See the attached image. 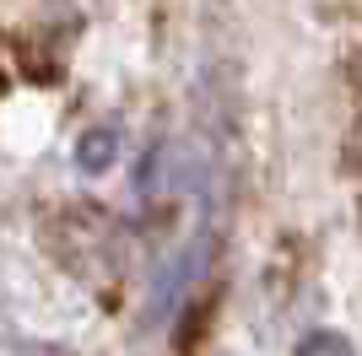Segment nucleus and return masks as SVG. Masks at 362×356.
I'll list each match as a JSON object with an SVG mask.
<instances>
[{
  "label": "nucleus",
  "mask_w": 362,
  "mask_h": 356,
  "mask_svg": "<svg viewBox=\"0 0 362 356\" xmlns=\"http://www.w3.org/2000/svg\"><path fill=\"white\" fill-rule=\"evenodd\" d=\"M298 356H357V351H351V340L341 329H314V335L298 345Z\"/></svg>",
  "instance_id": "2"
},
{
  "label": "nucleus",
  "mask_w": 362,
  "mask_h": 356,
  "mask_svg": "<svg viewBox=\"0 0 362 356\" xmlns=\"http://www.w3.org/2000/svg\"><path fill=\"white\" fill-rule=\"evenodd\" d=\"M114 151H119L114 124H98V130H87L81 141H76V162L87 167V173H103V167H114Z\"/></svg>",
  "instance_id": "1"
}]
</instances>
